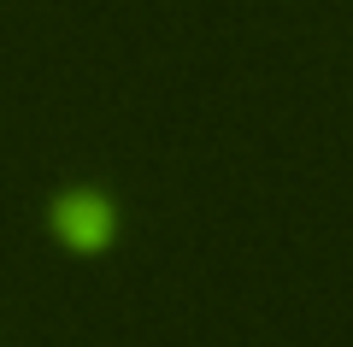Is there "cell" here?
Listing matches in <instances>:
<instances>
[{
    "mask_svg": "<svg viewBox=\"0 0 353 347\" xmlns=\"http://www.w3.org/2000/svg\"><path fill=\"white\" fill-rule=\"evenodd\" d=\"M53 230H59L71 248H106L112 241V206H106L94 188H77L53 206Z\"/></svg>",
    "mask_w": 353,
    "mask_h": 347,
    "instance_id": "1",
    "label": "cell"
}]
</instances>
